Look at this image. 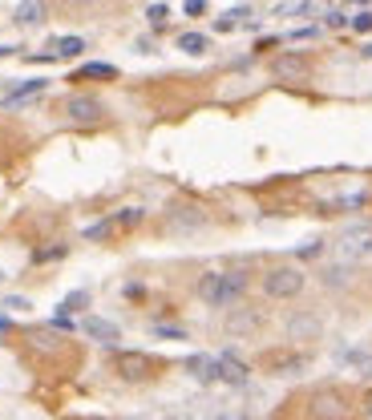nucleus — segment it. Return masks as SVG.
<instances>
[{
	"mask_svg": "<svg viewBox=\"0 0 372 420\" xmlns=\"http://www.w3.org/2000/svg\"><path fill=\"white\" fill-rule=\"evenodd\" d=\"M81 53H86V41H81V37L53 41V57H81Z\"/></svg>",
	"mask_w": 372,
	"mask_h": 420,
	"instance_id": "obj_16",
	"label": "nucleus"
},
{
	"mask_svg": "<svg viewBox=\"0 0 372 420\" xmlns=\"http://www.w3.org/2000/svg\"><path fill=\"white\" fill-rule=\"evenodd\" d=\"M150 25L158 28V25H166V16H170V9H166V4H150Z\"/></svg>",
	"mask_w": 372,
	"mask_h": 420,
	"instance_id": "obj_23",
	"label": "nucleus"
},
{
	"mask_svg": "<svg viewBox=\"0 0 372 420\" xmlns=\"http://www.w3.org/2000/svg\"><path fill=\"white\" fill-rule=\"evenodd\" d=\"M368 416H372V404H368Z\"/></svg>",
	"mask_w": 372,
	"mask_h": 420,
	"instance_id": "obj_41",
	"label": "nucleus"
},
{
	"mask_svg": "<svg viewBox=\"0 0 372 420\" xmlns=\"http://www.w3.org/2000/svg\"><path fill=\"white\" fill-rule=\"evenodd\" d=\"M344 267H328V271H324V283H328V287H340V283H344Z\"/></svg>",
	"mask_w": 372,
	"mask_h": 420,
	"instance_id": "obj_26",
	"label": "nucleus"
},
{
	"mask_svg": "<svg viewBox=\"0 0 372 420\" xmlns=\"http://www.w3.org/2000/svg\"><path fill=\"white\" fill-rule=\"evenodd\" d=\"M154 335H162V340H186V332H182V327H170V323H166V327L158 323V327H154Z\"/></svg>",
	"mask_w": 372,
	"mask_h": 420,
	"instance_id": "obj_27",
	"label": "nucleus"
},
{
	"mask_svg": "<svg viewBox=\"0 0 372 420\" xmlns=\"http://www.w3.org/2000/svg\"><path fill=\"white\" fill-rule=\"evenodd\" d=\"M316 400V420H348V392H340V388H324V392L311 396Z\"/></svg>",
	"mask_w": 372,
	"mask_h": 420,
	"instance_id": "obj_4",
	"label": "nucleus"
},
{
	"mask_svg": "<svg viewBox=\"0 0 372 420\" xmlns=\"http://www.w3.org/2000/svg\"><path fill=\"white\" fill-rule=\"evenodd\" d=\"M356 4H368V0H356Z\"/></svg>",
	"mask_w": 372,
	"mask_h": 420,
	"instance_id": "obj_40",
	"label": "nucleus"
},
{
	"mask_svg": "<svg viewBox=\"0 0 372 420\" xmlns=\"http://www.w3.org/2000/svg\"><path fill=\"white\" fill-rule=\"evenodd\" d=\"M13 21L21 28L45 25V0H21V4H16V13H13Z\"/></svg>",
	"mask_w": 372,
	"mask_h": 420,
	"instance_id": "obj_11",
	"label": "nucleus"
},
{
	"mask_svg": "<svg viewBox=\"0 0 372 420\" xmlns=\"http://www.w3.org/2000/svg\"><path fill=\"white\" fill-rule=\"evenodd\" d=\"M113 368H118L122 380H146V376H154V359H150L146 352H118V356H113Z\"/></svg>",
	"mask_w": 372,
	"mask_h": 420,
	"instance_id": "obj_6",
	"label": "nucleus"
},
{
	"mask_svg": "<svg viewBox=\"0 0 372 420\" xmlns=\"http://www.w3.org/2000/svg\"><path fill=\"white\" fill-rule=\"evenodd\" d=\"M352 28L356 33H372V13H356L352 16Z\"/></svg>",
	"mask_w": 372,
	"mask_h": 420,
	"instance_id": "obj_28",
	"label": "nucleus"
},
{
	"mask_svg": "<svg viewBox=\"0 0 372 420\" xmlns=\"http://www.w3.org/2000/svg\"><path fill=\"white\" fill-rule=\"evenodd\" d=\"M182 9H186V16H202L207 13V0H186Z\"/></svg>",
	"mask_w": 372,
	"mask_h": 420,
	"instance_id": "obj_31",
	"label": "nucleus"
},
{
	"mask_svg": "<svg viewBox=\"0 0 372 420\" xmlns=\"http://www.w3.org/2000/svg\"><path fill=\"white\" fill-rule=\"evenodd\" d=\"M263 368L272 372V376H296V372L308 368V356H299V352H267Z\"/></svg>",
	"mask_w": 372,
	"mask_h": 420,
	"instance_id": "obj_7",
	"label": "nucleus"
},
{
	"mask_svg": "<svg viewBox=\"0 0 372 420\" xmlns=\"http://www.w3.org/2000/svg\"><path fill=\"white\" fill-rule=\"evenodd\" d=\"M45 85H49V81H41V77H33V81H25V85L16 89V93H9V98H4V105H21V101L37 98V93H41Z\"/></svg>",
	"mask_w": 372,
	"mask_h": 420,
	"instance_id": "obj_15",
	"label": "nucleus"
},
{
	"mask_svg": "<svg viewBox=\"0 0 372 420\" xmlns=\"http://www.w3.org/2000/svg\"><path fill=\"white\" fill-rule=\"evenodd\" d=\"M247 364H243V359L239 356H231V352H227V356H219V380H227V384H247Z\"/></svg>",
	"mask_w": 372,
	"mask_h": 420,
	"instance_id": "obj_12",
	"label": "nucleus"
},
{
	"mask_svg": "<svg viewBox=\"0 0 372 420\" xmlns=\"http://www.w3.org/2000/svg\"><path fill=\"white\" fill-rule=\"evenodd\" d=\"M364 376H368V380H372V359H364Z\"/></svg>",
	"mask_w": 372,
	"mask_h": 420,
	"instance_id": "obj_36",
	"label": "nucleus"
},
{
	"mask_svg": "<svg viewBox=\"0 0 372 420\" xmlns=\"http://www.w3.org/2000/svg\"><path fill=\"white\" fill-rule=\"evenodd\" d=\"M186 372L195 376V380H202V384H215L219 380V356H190L186 359Z\"/></svg>",
	"mask_w": 372,
	"mask_h": 420,
	"instance_id": "obj_10",
	"label": "nucleus"
},
{
	"mask_svg": "<svg viewBox=\"0 0 372 420\" xmlns=\"http://www.w3.org/2000/svg\"><path fill=\"white\" fill-rule=\"evenodd\" d=\"M272 73L279 77V81H308L311 65L304 61V57H296V53H284V57H275L272 61Z\"/></svg>",
	"mask_w": 372,
	"mask_h": 420,
	"instance_id": "obj_8",
	"label": "nucleus"
},
{
	"mask_svg": "<svg viewBox=\"0 0 372 420\" xmlns=\"http://www.w3.org/2000/svg\"><path fill=\"white\" fill-rule=\"evenodd\" d=\"M364 57H372V45H368V49H364Z\"/></svg>",
	"mask_w": 372,
	"mask_h": 420,
	"instance_id": "obj_39",
	"label": "nucleus"
},
{
	"mask_svg": "<svg viewBox=\"0 0 372 420\" xmlns=\"http://www.w3.org/2000/svg\"><path fill=\"white\" fill-rule=\"evenodd\" d=\"M178 49H182V53H195V57H199V53L207 49V37H202V33H182V37H178Z\"/></svg>",
	"mask_w": 372,
	"mask_h": 420,
	"instance_id": "obj_19",
	"label": "nucleus"
},
{
	"mask_svg": "<svg viewBox=\"0 0 372 420\" xmlns=\"http://www.w3.org/2000/svg\"><path fill=\"white\" fill-rule=\"evenodd\" d=\"M61 255H65V247H45L33 255V263H53V259H61Z\"/></svg>",
	"mask_w": 372,
	"mask_h": 420,
	"instance_id": "obj_25",
	"label": "nucleus"
},
{
	"mask_svg": "<svg viewBox=\"0 0 372 420\" xmlns=\"http://www.w3.org/2000/svg\"><path fill=\"white\" fill-rule=\"evenodd\" d=\"M243 16H251L247 9H231V13H223L219 21H215V28H219V33H231V28L243 25Z\"/></svg>",
	"mask_w": 372,
	"mask_h": 420,
	"instance_id": "obj_18",
	"label": "nucleus"
},
{
	"mask_svg": "<svg viewBox=\"0 0 372 420\" xmlns=\"http://www.w3.org/2000/svg\"><path fill=\"white\" fill-rule=\"evenodd\" d=\"M101 113H105V105H101L98 98H89V93H73V98L65 101V117L77 125H93L101 122Z\"/></svg>",
	"mask_w": 372,
	"mask_h": 420,
	"instance_id": "obj_5",
	"label": "nucleus"
},
{
	"mask_svg": "<svg viewBox=\"0 0 372 420\" xmlns=\"http://www.w3.org/2000/svg\"><path fill=\"white\" fill-rule=\"evenodd\" d=\"M336 255H340V263L372 259V226H348L344 235L336 238Z\"/></svg>",
	"mask_w": 372,
	"mask_h": 420,
	"instance_id": "obj_3",
	"label": "nucleus"
},
{
	"mask_svg": "<svg viewBox=\"0 0 372 420\" xmlns=\"http://www.w3.org/2000/svg\"><path fill=\"white\" fill-rule=\"evenodd\" d=\"M138 223H142V210L138 206H125L113 214V226H138Z\"/></svg>",
	"mask_w": 372,
	"mask_h": 420,
	"instance_id": "obj_20",
	"label": "nucleus"
},
{
	"mask_svg": "<svg viewBox=\"0 0 372 420\" xmlns=\"http://www.w3.org/2000/svg\"><path fill=\"white\" fill-rule=\"evenodd\" d=\"M247 271H207L195 287V295L207 303V308H235L243 291H247Z\"/></svg>",
	"mask_w": 372,
	"mask_h": 420,
	"instance_id": "obj_1",
	"label": "nucleus"
},
{
	"mask_svg": "<svg viewBox=\"0 0 372 420\" xmlns=\"http://www.w3.org/2000/svg\"><path fill=\"white\" fill-rule=\"evenodd\" d=\"M287 332H291V340H299V335H320V320L316 315H296V320L287 323Z\"/></svg>",
	"mask_w": 372,
	"mask_h": 420,
	"instance_id": "obj_14",
	"label": "nucleus"
},
{
	"mask_svg": "<svg viewBox=\"0 0 372 420\" xmlns=\"http://www.w3.org/2000/svg\"><path fill=\"white\" fill-rule=\"evenodd\" d=\"M324 4H328V0H299L291 13H296V16H308V13H320Z\"/></svg>",
	"mask_w": 372,
	"mask_h": 420,
	"instance_id": "obj_22",
	"label": "nucleus"
},
{
	"mask_svg": "<svg viewBox=\"0 0 372 420\" xmlns=\"http://www.w3.org/2000/svg\"><path fill=\"white\" fill-rule=\"evenodd\" d=\"M304 283H308V275L299 271V267H291V263L263 271V295L267 299H296L304 291Z\"/></svg>",
	"mask_w": 372,
	"mask_h": 420,
	"instance_id": "obj_2",
	"label": "nucleus"
},
{
	"mask_svg": "<svg viewBox=\"0 0 372 420\" xmlns=\"http://www.w3.org/2000/svg\"><path fill=\"white\" fill-rule=\"evenodd\" d=\"M113 81V77H118V69H113L110 61H89V65H81V69H77L73 73V81Z\"/></svg>",
	"mask_w": 372,
	"mask_h": 420,
	"instance_id": "obj_13",
	"label": "nucleus"
},
{
	"mask_svg": "<svg viewBox=\"0 0 372 420\" xmlns=\"http://www.w3.org/2000/svg\"><path fill=\"white\" fill-rule=\"evenodd\" d=\"M311 255H320V243H308V247H299V259H311Z\"/></svg>",
	"mask_w": 372,
	"mask_h": 420,
	"instance_id": "obj_33",
	"label": "nucleus"
},
{
	"mask_svg": "<svg viewBox=\"0 0 372 420\" xmlns=\"http://www.w3.org/2000/svg\"><path fill=\"white\" fill-rule=\"evenodd\" d=\"M53 327H57V332H73V315H61V311H57V315H53Z\"/></svg>",
	"mask_w": 372,
	"mask_h": 420,
	"instance_id": "obj_30",
	"label": "nucleus"
},
{
	"mask_svg": "<svg viewBox=\"0 0 372 420\" xmlns=\"http://www.w3.org/2000/svg\"><path fill=\"white\" fill-rule=\"evenodd\" d=\"M110 231H113V219H105V223H93V226H89L86 238H105Z\"/></svg>",
	"mask_w": 372,
	"mask_h": 420,
	"instance_id": "obj_24",
	"label": "nucleus"
},
{
	"mask_svg": "<svg viewBox=\"0 0 372 420\" xmlns=\"http://www.w3.org/2000/svg\"><path fill=\"white\" fill-rule=\"evenodd\" d=\"M86 303H89V291H69V295L61 299V308H57V311H61V315H77Z\"/></svg>",
	"mask_w": 372,
	"mask_h": 420,
	"instance_id": "obj_17",
	"label": "nucleus"
},
{
	"mask_svg": "<svg viewBox=\"0 0 372 420\" xmlns=\"http://www.w3.org/2000/svg\"><path fill=\"white\" fill-rule=\"evenodd\" d=\"M65 4H73V9H89V4H101V0H65Z\"/></svg>",
	"mask_w": 372,
	"mask_h": 420,
	"instance_id": "obj_34",
	"label": "nucleus"
},
{
	"mask_svg": "<svg viewBox=\"0 0 372 420\" xmlns=\"http://www.w3.org/2000/svg\"><path fill=\"white\" fill-rule=\"evenodd\" d=\"M9 53H13V49H9V45H0V57H9Z\"/></svg>",
	"mask_w": 372,
	"mask_h": 420,
	"instance_id": "obj_38",
	"label": "nucleus"
},
{
	"mask_svg": "<svg viewBox=\"0 0 372 420\" xmlns=\"http://www.w3.org/2000/svg\"><path fill=\"white\" fill-rule=\"evenodd\" d=\"M0 332H9V315H0Z\"/></svg>",
	"mask_w": 372,
	"mask_h": 420,
	"instance_id": "obj_37",
	"label": "nucleus"
},
{
	"mask_svg": "<svg viewBox=\"0 0 372 420\" xmlns=\"http://www.w3.org/2000/svg\"><path fill=\"white\" fill-rule=\"evenodd\" d=\"M81 332L89 335V340H98V344H105V347H113L118 344V323H110V320H98V315H89L86 323H81Z\"/></svg>",
	"mask_w": 372,
	"mask_h": 420,
	"instance_id": "obj_9",
	"label": "nucleus"
},
{
	"mask_svg": "<svg viewBox=\"0 0 372 420\" xmlns=\"http://www.w3.org/2000/svg\"><path fill=\"white\" fill-rule=\"evenodd\" d=\"M29 340H33V344H37L41 352H53V347H57V335H53V332H33Z\"/></svg>",
	"mask_w": 372,
	"mask_h": 420,
	"instance_id": "obj_21",
	"label": "nucleus"
},
{
	"mask_svg": "<svg viewBox=\"0 0 372 420\" xmlns=\"http://www.w3.org/2000/svg\"><path fill=\"white\" fill-rule=\"evenodd\" d=\"M324 25H328V28H344L348 21H344L340 13H336V9H328V13H324Z\"/></svg>",
	"mask_w": 372,
	"mask_h": 420,
	"instance_id": "obj_29",
	"label": "nucleus"
},
{
	"mask_svg": "<svg viewBox=\"0 0 372 420\" xmlns=\"http://www.w3.org/2000/svg\"><path fill=\"white\" fill-rule=\"evenodd\" d=\"M0 308H9V311H25V308H29V299H21V295H9L4 303H0Z\"/></svg>",
	"mask_w": 372,
	"mask_h": 420,
	"instance_id": "obj_32",
	"label": "nucleus"
},
{
	"mask_svg": "<svg viewBox=\"0 0 372 420\" xmlns=\"http://www.w3.org/2000/svg\"><path fill=\"white\" fill-rule=\"evenodd\" d=\"M219 420H247V416H243V412H223Z\"/></svg>",
	"mask_w": 372,
	"mask_h": 420,
	"instance_id": "obj_35",
	"label": "nucleus"
}]
</instances>
